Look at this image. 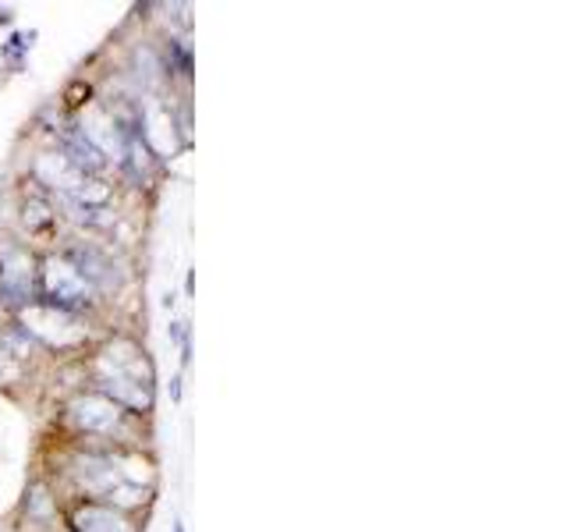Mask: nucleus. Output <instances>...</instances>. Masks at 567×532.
Wrapping results in <instances>:
<instances>
[{"instance_id": "nucleus-1", "label": "nucleus", "mask_w": 567, "mask_h": 532, "mask_svg": "<svg viewBox=\"0 0 567 532\" xmlns=\"http://www.w3.org/2000/svg\"><path fill=\"white\" fill-rule=\"evenodd\" d=\"M100 380H103V390H111V395H114V405L117 401L142 405V408L150 405V366L132 348L121 345V348L103 351Z\"/></svg>"}, {"instance_id": "nucleus-2", "label": "nucleus", "mask_w": 567, "mask_h": 532, "mask_svg": "<svg viewBox=\"0 0 567 532\" xmlns=\"http://www.w3.org/2000/svg\"><path fill=\"white\" fill-rule=\"evenodd\" d=\"M79 479L93 490L96 497H106V501H121V504H135L142 493L138 479H132L128 472L117 469L114 458H82L79 461Z\"/></svg>"}, {"instance_id": "nucleus-3", "label": "nucleus", "mask_w": 567, "mask_h": 532, "mask_svg": "<svg viewBox=\"0 0 567 532\" xmlns=\"http://www.w3.org/2000/svg\"><path fill=\"white\" fill-rule=\"evenodd\" d=\"M47 288H50V306H58L64 313H71L82 301H89V280L75 270V266L50 259L47 263Z\"/></svg>"}, {"instance_id": "nucleus-4", "label": "nucleus", "mask_w": 567, "mask_h": 532, "mask_svg": "<svg viewBox=\"0 0 567 532\" xmlns=\"http://www.w3.org/2000/svg\"><path fill=\"white\" fill-rule=\"evenodd\" d=\"M71 419H75L89 433H111L121 422V408L111 398L93 395V398H79L75 405H71Z\"/></svg>"}, {"instance_id": "nucleus-5", "label": "nucleus", "mask_w": 567, "mask_h": 532, "mask_svg": "<svg viewBox=\"0 0 567 532\" xmlns=\"http://www.w3.org/2000/svg\"><path fill=\"white\" fill-rule=\"evenodd\" d=\"M64 156H68V164L75 167L79 174H82V171H103V164H106L103 150L96 146L93 139H89L85 129L64 135Z\"/></svg>"}, {"instance_id": "nucleus-6", "label": "nucleus", "mask_w": 567, "mask_h": 532, "mask_svg": "<svg viewBox=\"0 0 567 532\" xmlns=\"http://www.w3.org/2000/svg\"><path fill=\"white\" fill-rule=\"evenodd\" d=\"M75 529H79V532H135L128 522L121 519L117 511L100 508V504L79 508V511H75Z\"/></svg>"}, {"instance_id": "nucleus-7", "label": "nucleus", "mask_w": 567, "mask_h": 532, "mask_svg": "<svg viewBox=\"0 0 567 532\" xmlns=\"http://www.w3.org/2000/svg\"><path fill=\"white\" fill-rule=\"evenodd\" d=\"M0 291L14 301H25L29 295V259L25 256H8L4 266H0Z\"/></svg>"}, {"instance_id": "nucleus-8", "label": "nucleus", "mask_w": 567, "mask_h": 532, "mask_svg": "<svg viewBox=\"0 0 567 532\" xmlns=\"http://www.w3.org/2000/svg\"><path fill=\"white\" fill-rule=\"evenodd\" d=\"M174 532H185V529H182V525H177V529H174Z\"/></svg>"}]
</instances>
